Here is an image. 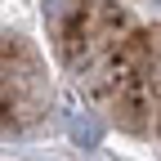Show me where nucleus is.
<instances>
[{
    "label": "nucleus",
    "mask_w": 161,
    "mask_h": 161,
    "mask_svg": "<svg viewBox=\"0 0 161 161\" xmlns=\"http://www.w3.org/2000/svg\"><path fill=\"white\" fill-rule=\"evenodd\" d=\"M67 134H72L76 148H98L103 143V125H98L90 112H76V108L67 112Z\"/></svg>",
    "instance_id": "1"
}]
</instances>
